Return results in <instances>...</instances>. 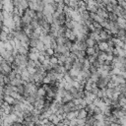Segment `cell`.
I'll use <instances>...</instances> for the list:
<instances>
[{
  "label": "cell",
  "mask_w": 126,
  "mask_h": 126,
  "mask_svg": "<svg viewBox=\"0 0 126 126\" xmlns=\"http://www.w3.org/2000/svg\"><path fill=\"white\" fill-rule=\"evenodd\" d=\"M124 94V96H125V98H126V93H125V94Z\"/></svg>",
  "instance_id": "cell-25"
},
{
  "label": "cell",
  "mask_w": 126,
  "mask_h": 126,
  "mask_svg": "<svg viewBox=\"0 0 126 126\" xmlns=\"http://www.w3.org/2000/svg\"><path fill=\"white\" fill-rule=\"evenodd\" d=\"M12 55H13V53H12V52H10V51H7V50L3 51V52L0 54V56H1L4 60H6V61H8V60H9V58H10Z\"/></svg>",
  "instance_id": "cell-14"
},
{
  "label": "cell",
  "mask_w": 126,
  "mask_h": 126,
  "mask_svg": "<svg viewBox=\"0 0 126 126\" xmlns=\"http://www.w3.org/2000/svg\"><path fill=\"white\" fill-rule=\"evenodd\" d=\"M17 93H18L19 94H21V95H24V94H25V86H24V85L18 86V87H17Z\"/></svg>",
  "instance_id": "cell-18"
},
{
  "label": "cell",
  "mask_w": 126,
  "mask_h": 126,
  "mask_svg": "<svg viewBox=\"0 0 126 126\" xmlns=\"http://www.w3.org/2000/svg\"><path fill=\"white\" fill-rule=\"evenodd\" d=\"M120 76H121L122 78H124V79L126 80V69H123V70H121V73H120Z\"/></svg>",
  "instance_id": "cell-21"
},
{
  "label": "cell",
  "mask_w": 126,
  "mask_h": 126,
  "mask_svg": "<svg viewBox=\"0 0 126 126\" xmlns=\"http://www.w3.org/2000/svg\"><path fill=\"white\" fill-rule=\"evenodd\" d=\"M40 55V53H35V52H29L28 54V57H29V60H32V61H38V56Z\"/></svg>",
  "instance_id": "cell-11"
},
{
  "label": "cell",
  "mask_w": 126,
  "mask_h": 126,
  "mask_svg": "<svg viewBox=\"0 0 126 126\" xmlns=\"http://www.w3.org/2000/svg\"><path fill=\"white\" fill-rule=\"evenodd\" d=\"M3 100L5 102H7L9 105H14V103H15V98H13L11 95H4Z\"/></svg>",
  "instance_id": "cell-13"
},
{
  "label": "cell",
  "mask_w": 126,
  "mask_h": 126,
  "mask_svg": "<svg viewBox=\"0 0 126 126\" xmlns=\"http://www.w3.org/2000/svg\"><path fill=\"white\" fill-rule=\"evenodd\" d=\"M23 31L25 32V33L30 37L31 36V34L33 32V29L31 27V25H29V26H23Z\"/></svg>",
  "instance_id": "cell-12"
},
{
  "label": "cell",
  "mask_w": 126,
  "mask_h": 126,
  "mask_svg": "<svg viewBox=\"0 0 126 126\" xmlns=\"http://www.w3.org/2000/svg\"><path fill=\"white\" fill-rule=\"evenodd\" d=\"M62 108H63V111H64L65 114H67L69 112H72V111H76V105L73 102V100L70 101V102H67V103L63 104L62 105Z\"/></svg>",
  "instance_id": "cell-2"
},
{
  "label": "cell",
  "mask_w": 126,
  "mask_h": 126,
  "mask_svg": "<svg viewBox=\"0 0 126 126\" xmlns=\"http://www.w3.org/2000/svg\"><path fill=\"white\" fill-rule=\"evenodd\" d=\"M85 42H86V45H87V47H94V46L96 45V41H95L94 39H93V38L89 37V36L86 38Z\"/></svg>",
  "instance_id": "cell-6"
},
{
  "label": "cell",
  "mask_w": 126,
  "mask_h": 126,
  "mask_svg": "<svg viewBox=\"0 0 126 126\" xmlns=\"http://www.w3.org/2000/svg\"><path fill=\"white\" fill-rule=\"evenodd\" d=\"M2 103H3V101H0V108L2 107Z\"/></svg>",
  "instance_id": "cell-24"
},
{
  "label": "cell",
  "mask_w": 126,
  "mask_h": 126,
  "mask_svg": "<svg viewBox=\"0 0 126 126\" xmlns=\"http://www.w3.org/2000/svg\"><path fill=\"white\" fill-rule=\"evenodd\" d=\"M118 5H119L123 10L126 11V1H119V2H118Z\"/></svg>",
  "instance_id": "cell-20"
},
{
  "label": "cell",
  "mask_w": 126,
  "mask_h": 126,
  "mask_svg": "<svg viewBox=\"0 0 126 126\" xmlns=\"http://www.w3.org/2000/svg\"><path fill=\"white\" fill-rule=\"evenodd\" d=\"M75 43L77 44V46H78V49H79L80 51H86V49L88 48V47H87V45H86V42H85V41L77 40Z\"/></svg>",
  "instance_id": "cell-7"
},
{
  "label": "cell",
  "mask_w": 126,
  "mask_h": 126,
  "mask_svg": "<svg viewBox=\"0 0 126 126\" xmlns=\"http://www.w3.org/2000/svg\"><path fill=\"white\" fill-rule=\"evenodd\" d=\"M27 68H35V62L32 61V60H29L28 64H27Z\"/></svg>",
  "instance_id": "cell-19"
},
{
  "label": "cell",
  "mask_w": 126,
  "mask_h": 126,
  "mask_svg": "<svg viewBox=\"0 0 126 126\" xmlns=\"http://www.w3.org/2000/svg\"><path fill=\"white\" fill-rule=\"evenodd\" d=\"M3 44H4V48H5L7 51L13 52V50H14V47H13V46H12V44L9 42V40H7V41L3 42Z\"/></svg>",
  "instance_id": "cell-16"
},
{
  "label": "cell",
  "mask_w": 126,
  "mask_h": 126,
  "mask_svg": "<svg viewBox=\"0 0 126 126\" xmlns=\"http://www.w3.org/2000/svg\"><path fill=\"white\" fill-rule=\"evenodd\" d=\"M86 54H87V56H93V55H95L97 53H96L94 47H88L86 49Z\"/></svg>",
  "instance_id": "cell-15"
},
{
  "label": "cell",
  "mask_w": 126,
  "mask_h": 126,
  "mask_svg": "<svg viewBox=\"0 0 126 126\" xmlns=\"http://www.w3.org/2000/svg\"><path fill=\"white\" fill-rule=\"evenodd\" d=\"M88 112L86 111V109H80V110H78V119H87V117H88Z\"/></svg>",
  "instance_id": "cell-8"
},
{
  "label": "cell",
  "mask_w": 126,
  "mask_h": 126,
  "mask_svg": "<svg viewBox=\"0 0 126 126\" xmlns=\"http://www.w3.org/2000/svg\"><path fill=\"white\" fill-rule=\"evenodd\" d=\"M97 46H98L99 51H102V52H106L107 49L109 48V47H108V44H107L106 41H100L99 43H97Z\"/></svg>",
  "instance_id": "cell-5"
},
{
  "label": "cell",
  "mask_w": 126,
  "mask_h": 126,
  "mask_svg": "<svg viewBox=\"0 0 126 126\" xmlns=\"http://www.w3.org/2000/svg\"><path fill=\"white\" fill-rule=\"evenodd\" d=\"M4 95V87H0V96Z\"/></svg>",
  "instance_id": "cell-23"
},
{
  "label": "cell",
  "mask_w": 126,
  "mask_h": 126,
  "mask_svg": "<svg viewBox=\"0 0 126 126\" xmlns=\"http://www.w3.org/2000/svg\"><path fill=\"white\" fill-rule=\"evenodd\" d=\"M95 14H96L97 16H99L100 18L104 19V20H107V19H108V12L106 11L105 7L102 6V5H100V6L97 8V11H96Z\"/></svg>",
  "instance_id": "cell-3"
},
{
  "label": "cell",
  "mask_w": 126,
  "mask_h": 126,
  "mask_svg": "<svg viewBox=\"0 0 126 126\" xmlns=\"http://www.w3.org/2000/svg\"><path fill=\"white\" fill-rule=\"evenodd\" d=\"M111 79H110V76H107V77H99L97 83H96V86L98 89H106L108 84L110 83Z\"/></svg>",
  "instance_id": "cell-1"
},
{
  "label": "cell",
  "mask_w": 126,
  "mask_h": 126,
  "mask_svg": "<svg viewBox=\"0 0 126 126\" xmlns=\"http://www.w3.org/2000/svg\"><path fill=\"white\" fill-rule=\"evenodd\" d=\"M78 117V110L76 111H72V112H69L65 115V118L67 120H73V119H76Z\"/></svg>",
  "instance_id": "cell-9"
},
{
  "label": "cell",
  "mask_w": 126,
  "mask_h": 126,
  "mask_svg": "<svg viewBox=\"0 0 126 126\" xmlns=\"http://www.w3.org/2000/svg\"><path fill=\"white\" fill-rule=\"evenodd\" d=\"M8 36H9V33H8V32H3V31L0 32V40H1L2 42L7 41V40H8Z\"/></svg>",
  "instance_id": "cell-17"
},
{
  "label": "cell",
  "mask_w": 126,
  "mask_h": 126,
  "mask_svg": "<svg viewBox=\"0 0 126 126\" xmlns=\"http://www.w3.org/2000/svg\"><path fill=\"white\" fill-rule=\"evenodd\" d=\"M73 99H74V98H73L72 94H70V92L66 91V93H65L64 96L62 97V100H61V102H62L63 104H65V103H67V102H70V101H72Z\"/></svg>",
  "instance_id": "cell-4"
},
{
  "label": "cell",
  "mask_w": 126,
  "mask_h": 126,
  "mask_svg": "<svg viewBox=\"0 0 126 126\" xmlns=\"http://www.w3.org/2000/svg\"><path fill=\"white\" fill-rule=\"evenodd\" d=\"M48 120H49L51 123H53L54 125H57L58 123H60V122H61L60 118H59L56 114H52V115H50V116H49V118H48Z\"/></svg>",
  "instance_id": "cell-10"
},
{
  "label": "cell",
  "mask_w": 126,
  "mask_h": 126,
  "mask_svg": "<svg viewBox=\"0 0 126 126\" xmlns=\"http://www.w3.org/2000/svg\"><path fill=\"white\" fill-rule=\"evenodd\" d=\"M3 80H4V84H5V86L10 84V81H11V80L9 79V77H4V79H3Z\"/></svg>",
  "instance_id": "cell-22"
}]
</instances>
